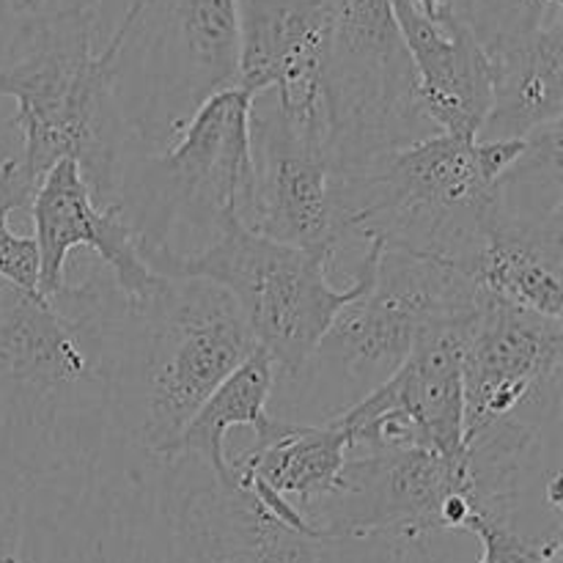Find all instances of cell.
Returning a JSON list of instances; mask_svg holds the SVG:
<instances>
[{
  "instance_id": "obj_1",
  "label": "cell",
  "mask_w": 563,
  "mask_h": 563,
  "mask_svg": "<svg viewBox=\"0 0 563 563\" xmlns=\"http://www.w3.org/2000/svg\"><path fill=\"white\" fill-rule=\"evenodd\" d=\"M121 308L104 267L53 297L0 280V493L86 471L115 438Z\"/></svg>"
},
{
  "instance_id": "obj_2",
  "label": "cell",
  "mask_w": 563,
  "mask_h": 563,
  "mask_svg": "<svg viewBox=\"0 0 563 563\" xmlns=\"http://www.w3.org/2000/svg\"><path fill=\"white\" fill-rule=\"evenodd\" d=\"M141 11L143 0H132L102 49L93 47L91 3L9 16L14 27L0 47V97L16 104L9 124L22 135L16 163L33 192L53 165L75 159L93 201L115 207L121 174L141 152L119 104V58Z\"/></svg>"
},
{
  "instance_id": "obj_3",
  "label": "cell",
  "mask_w": 563,
  "mask_h": 563,
  "mask_svg": "<svg viewBox=\"0 0 563 563\" xmlns=\"http://www.w3.org/2000/svg\"><path fill=\"white\" fill-rule=\"evenodd\" d=\"M256 350L236 302L201 278H165L115 324L113 423L132 449L168 456L203 401Z\"/></svg>"
},
{
  "instance_id": "obj_4",
  "label": "cell",
  "mask_w": 563,
  "mask_h": 563,
  "mask_svg": "<svg viewBox=\"0 0 563 563\" xmlns=\"http://www.w3.org/2000/svg\"><path fill=\"white\" fill-rule=\"evenodd\" d=\"M484 297L443 258L379 245L372 284L335 313L306 366L275 383L269 416L333 423L377 390L427 330L465 324Z\"/></svg>"
},
{
  "instance_id": "obj_5",
  "label": "cell",
  "mask_w": 563,
  "mask_h": 563,
  "mask_svg": "<svg viewBox=\"0 0 563 563\" xmlns=\"http://www.w3.org/2000/svg\"><path fill=\"white\" fill-rule=\"evenodd\" d=\"M253 97L240 86L212 93L168 148L137 152L121 174L115 207L152 273L223 240L251 198Z\"/></svg>"
},
{
  "instance_id": "obj_6",
  "label": "cell",
  "mask_w": 563,
  "mask_h": 563,
  "mask_svg": "<svg viewBox=\"0 0 563 563\" xmlns=\"http://www.w3.org/2000/svg\"><path fill=\"white\" fill-rule=\"evenodd\" d=\"M344 240L379 242L454 264L482 242L500 209L476 141L434 135L333 179Z\"/></svg>"
},
{
  "instance_id": "obj_7",
  "label": "cell",
  "mask_w": 563,
  "mask_h": 563,
  "mask_svg": "<svg viewBox=\"0 0 563 563\" xmlns=\"http://www.w3.org/2000/svg\"><path fill=\"white\" fill-rule=\"evenodd\" d=\"M322 124L333 179L434 135L416 91L390 0H335L322 77Z\"/></svg>"
},
{
  "instance_id": "obj_8",
  "label": "cell",
  "mask_w": 563,
  "mask_h": 563,
  "mask_svg": "<svg viewBox=\"0 0 563 563\" xmlns=\"http://www.w3.org/2000/svg\"><path fill=\"white\" fill-rule=\"evenodd\" d=\"M379 242H368L355 280L335 289L328 278L333 258L258 236L234 223L201 256L187 258L168 278H201L220 286L240 308L258 350L275 366V383L291 379L330 328L335 313L372 284Z\"/></svg>"
},
{
  "instance_id": "obj_9",
  "label": "cell",
  "mask_w": 563,
  "mask_h": 563,
  "mask_svg": "<svg viewBox=\"0 0 563 563\" xmlns=\"http://www.w3.org/2000/svg\"><path fill=\"white\" fill-rule=\"evenodd\" d=\"M563 322L484 297L465 328V443L500 423L561 429Z\"/></svg>"
},
{
  "instance_id": "obj_10",
  "label": "cell",
  "mask_w": 563,
  "mask_h": 563,
  "mask_svg": "<svg viewBox=\"0 0 563 563\" xmlns=\"http://www.w3.org/2000/svg\"><path fill=\"white\" fill-rule=\"evenodd\" d=\"M163 11V42L141 80L119 91L121 113L141 152L176 141L212 93L236 86L240 3L236 0H146Z\"/></svg>"
},
{
  "instance_id": "obj_11",
  "label": "cell",
  "mask_w": 563,
  "mask_h": 563,
  "mask_svg": "<svg viewBox=\"0 0 563 563\" xmlns=\"http://www.w3.org/2000/svg\"><path fill=\"white\" fill-rule=\"evenodd\" d=\"M471 489L465 460L427 449L350 451L333 493L306 511V522L328 539L440 537L443 506Z\"/></svg>"
},
{
  "instance_id": "obj_12",
  "label": "cell",
  "mask_w": 563,
  "mask_h": 563,
  "mask_svg": "<svg viewBox=\"0 0 563 563\" xmlns=\"http://www.w3.org/2000/svg\"><path fill=\"white\" fill-rule=\"evenodd\" d=\"M467 322L427 330L377 390L335 418L350 451L427 449L445 460H465L462 344Z\"/></svg>"
},
{
  "instance_id": "obj_13",
  "label": "cell",
  "mask_w": 563,
  "mask_h": 563,
  "mask_svg": "<svg viewBox=\"0 0 563 563\" xmlns=\"http://www.w3.org/2000/svg\"><path fill=\"white\" fill-rule=\"evenodd\" d=\"M251 163V198L242 223L280 245L335 258L344 231L322 126L295 124L275 104L264 110L253 104Z\"/></svg>"
},
{
  "instance_id": "obj_14",
  "label": "cell",
  "mask_w": 563,
  "mask_h": 563,
  "mask_svg": "<svg viewBox=\"0 0 563 563\" xmlns=\"http://www.w3.org/2000/svg\"><path fill=\"white\" fill-rule=\"evenodd\" d=\"M236 86L302 126H322V77L335 0H236Z\"/></svg>"
},
{
  "instance_id": "obj_15",
  "label": "cell",
  "mask_w": 563,
  "mask_h": 563,
  "mask_svg": "<svg viewBox=\"0 0 563 563\" xmlns=\"http://www.w3.org/2000/svg\"><path fill=\"white\" fill-rule=\"evenodd\" d=\"M38 253L36 295L53 297L66 286V258L75 247L97 253L126 300H146L159 275L146 267L130 225L113 207H99L75 159H60L44 174L31 201Z\"/></svg>"
},
{
  "instance_id": "obj_16",
  "label": "cell",
  "mask_w": 563,
  "mask_h": 563,
  "mask_svg": "<svg viewBox=\"0 0 563 563\" xmlns=\"http://www.w3.org/2000/svg\"><path fill=\"white\" fill-rule=\"evenodd\" d=\"M416 75L418 102L445 135L476 141L493 104V58L460 14H427L390 0Z\"/></svg>"
},
{
  "instance_id": "obj_17",
  "label": "cell",
  "mask_w": 563,
  "mask_h": 563,
  "mask_svg": "<svg viewBox=\"0 0 563 563\" xmlns=\"http://www.w3.org/2000/svg\"><path fill=\"white\" fill-rule=\"evenodd\" d=\"M451 267L482 295L561 319L563 313V214H515L504 201L482 242Z\"/></svg>"
},
{
  "instance_id": "obj_18",
  "label": "cell",
  "mask_w": 563,
  "mask_h": 563,
  "mask_svg": "<svg viewBox=\"0 0 563 563\" xmlns=\"http://www.w3.org/2000/svg\"><path fill=\"white\" fill-rule=\"evenodd\" d=\"M493 104L476 141H528L563 113V20L542 22L487 47Z\"/></svg>"
},
{
  "instance_id": "obj_19",
  "label": "cell",
  "mask_w": 563,
  "mask_h": 563,
  "mask_svg": "<svg viewBox=\"0 0 563 563\" xmlns=\"http://www.w3.org/2000/svg\"><path fill=\"white\" fill-rule=\"evenodd\" d=\"M275 390V366L264 350H253L229 379L203 401L168 456H192L212 471L220 484H234V473L229 467V449L225 438L231 429H251L253 443L275 438L286 432L289 423L269 416V399Z\"/></svg>"
},
{
  "instance_id": "obj_20",
  "label": "cell",
  "mask_w": 563,
  "mask_h": 563,
  "mask_svg": "<svg viewBox=\"0 0 563 563\" xmlns=\"http://www.w3.org/2000/svg\"><path fill=\"white\" fill-rule=\"evenodd\" d=\"M346 456H350V440L335 423L324 427L289 423L286 432L229 456V467L234 478L262 482L306 517L308 509L322 504L333 493Z\"/></svg>"
},
{
  "instance_id": "obj_21",
  "label": "cell",
  "mask_w": 563,
  "mask_h": 563,
  "mask_svg": "<svg viewBox=\"0 0 563 563\" xmlns=\"http://www.w3.org/2000/svg\"><path fill=\"white\" fill-rule=\"evenodd\" d=\"M9 214L0 209V280L16 289L36 291L38 284V253L33 236L14 234Z\"/></svg>"
},
{
  "instance_id": "obj_22",
  "label": "cell",
  "mask_w": 563,
  "mask_h": 563,
  "mask_svg": "<svg viewBox=\"0 0 563 563\" xmlns=\"http://www.w3.org/2000/svg\"><path fill=\"white\" fill-rule=\"evenodd\" d=\"M0 563H25V493H0Z\"/></svg>"
},
{
  "instance_id": "obj_23",
  "label": "cell",
  "mask_w": 563,
  "mask_h": 563,
  "mask_svg": "<svg viewBox=\"0 0 563 563\" xmlns=\"http://www.w3.org/2000/svg\"><path fill=\"white\" fill-rule=\"evenodd\" d=\"M47 0H0V11L5 16H31L44 9Z\"/></svg>"
},
{
  "instance_id": "obj_24",
  "label": "cell",
  "mask_w": 563,
  "mask_h": 563,
  "mask_svg": "<svg viewBox=\"0 0 563 563\" xmlns=\"http://www.w3.org/2000/svg\"><path fill=\"white\" fill-rule=\"evenodd\" d=\"M410 3H416L418 9H423L427 14H449V11H454V0H410Z\"/></svg>"
}]
</instances>
